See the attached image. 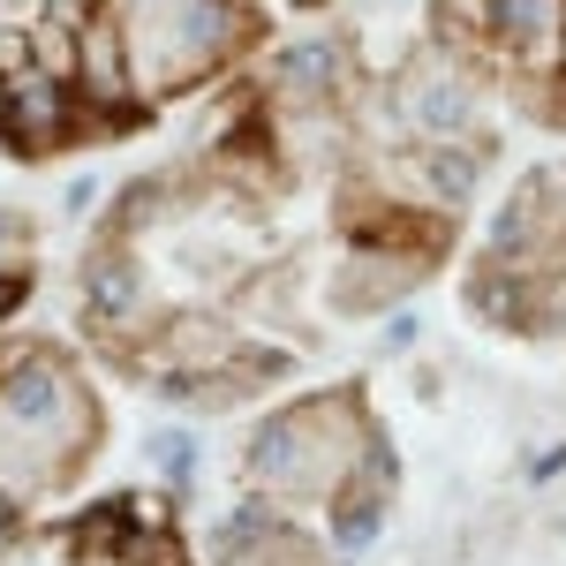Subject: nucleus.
Segmentation results:
<instances>
[{
	"label": "nucleus",
	"mask_w": 566,
	"mask_h": 566,
	"mask_svg": "<svg viewBox=\"0 0 566 566\" xmlns=\"http://www.w3.org/2000/svg\"><path fill=\"white\" fill-rule=\"evenodd\" d=\"M98 392L61 348H23L0 363V506L31 514L61 499L98 453Z\"/></svg>",
	"instance_id": "obj_1"
},
{
	"label": "nucleus",
	"mask_w": 566,
	"mask_h": 566,
	"mask_svg": "<svg viewBox=\"0 0 566 566\" xmlns=\"http://www.w3.org/2000/svg\"><path fill=\"white\" fill-rule=\"evenodd\" d=\"M378 416H370V392L363 386H325V392H295L250 431V453H242V476L250 491L280 499L287 514H325L355 476L363 461L378 453Z\"/></svg>",
	"instance_id": "obj_2"
},
{
	"label": "nucleus",
	"mask_w": 566,
	"mask_h": 566,
	"mask_svg": "<svg viewBox=\"0 0 566 566\" xmlns=\"http://www.w3.org/2000/svg\"><path fill=\"white\" fill-rule=\"evenodd\" d=\"M114 8H122V39H129L144 106L219 84L264 39L258 0H114Z\"/></svg>",
	"instance_id": "obj_3"
},
{
	"label": "nucleus",
	"mask_w": 566,
	"mask_h": 566,
	"mask_svg": "<svg viewBox=\"0 0 566 566\" xmlns=\"http://www.w3.org/2000/svg\"><path fill=\"white\" fill-rule=\"evenodd\" d=\"M392 106H400V129L408 144H461L483 136V61H469L461 45H416L400 69H392Z\"/></svg>",
	"instance_id": "obj_4"
},
{
	"label": "nucleus",
	"mask_w": 566,
	"mask_h": 566,
	"mask_svg": "<svg viewBox=\"0 0 566 566\" xmlns=\"http://www.w3.org/2000/svg\"><path fill=\"white\" fill-rule=\"evenodd\" d=\"M76 98H84L91 136H114L144 114L136 69H129V39H122V8H114V0H84V23H76Z\"/></svg>",
	"instance_id": "obj_5"
},
{
	"label": "nucleus",
	"mask_w": 566,
	"mask_h": 566,
	"mask_svg": "<svg viewBox=\"0 0 566 566\" xmlns=\"http://www.w3.org/2000/svg\"><path fill=\"white\" fill-rule=\"evenodd\" d=\"M76 303H84V325L98 340H136L144 317H151V264H144V242L129 234H98L76 264Z\"/></svg>",
	"instance_id": "obj_6"
},
{
	"label": "nucleus",
	"mask_w": 566,
	"mask_h": 566,
	"mask_svg": "<svg viewBox=\"0 0 566 566\" xmlns=\"http://www.w3.org/2000/svg\"><path fill=\"white\" fill-rule=\"evenodd\" d=\"M122 355H129V370L151 392H167V386H181V378H205L219 363H234V355H242V333H234V317H219V310H175V317L144 325L136 340H122Z\"/></svg>",
	"instance_id": "obj_7"
},
{
	"label": "nucleus",
	"mask_w": 566,
	"mask_h": 566,
	"mask_svg": "<svg viewBox=\"0 0 566 566\" xmlns=\"http://www.w3.org/2000/svg\"><path fill=\"white\" fill-rule=\"evenodd\" d=\"M566 45V0H483V61L506 84H552Z\"/></svg>",
	"instance_id": "obj_8"
},
{
	"label": "nucleus",
	"mask_w": 566,
	"mask_h": 566,
	"mask_svg": "<svg viewBox=\"0 0 566 566\" xmlns=\"http://www.w3.org/2000/svg\"><path fill=\"white\" fill-rule=\"evenodd\" d=\"M355 45L340 31H303V39L272 45L264 61V98L272 106H348L355 98Z\"/></svg>",
	"instance_id": "obj_9"
},
{
	"label": "nucleus",
	"mask_w": 566,
	"mask_h": 566,
	"mask_svg": "<svg viewBox=\"0 0 566 566\" xmlns=\"http://www.w3.org/2000/svg\"><path fill=\"white\" fill-rule=\"evenodd\" d=\"M69 136H84V98L69 76H45V69H15L8 76V122H0V144L15 151H61Z\"/></svg>",
	"instance_id": "obj_10"
},
{
	"label": "nucleus",
	"mask_w": 566,
	"mask_h": 566,
	"mask_svg": "<svg viewBox=\"0 0 566 566\" xmlns=\"http://www.w3.org/2000/svg\"><path fill=\"white\" fill-rule=\"evenodd\" d=\"M392 483H400V461H392V446H378L370 461H363V476L325 506V552L348 566L363 559L378 536H386V514H392Z\"/></svg>",
	"instance_id": "obj_11"
},
{
	"label": "nucleus",
	"mask_w": 566,
	"mask_h": 566,
	"mask_svg": "<svg viewBox=\"0 0 566 566\" xmlns=\"http://www.w3.org/2000/svg\"><path fill=\"white\" fill-rule=\"evenodd\" d=\"M272 522H287V506L280 499H264V491H250V499H234L227 514L212 522V536H205V552H197V566H234L250 544H258Z\"/></svg>",
	"instance_id": "obj_12"
},
{
	"label": "nucleus",
	"mask_w": 566,
	"mask_h": 566,
	"mask_svg": "<svg viewBox=\"0 0 566 566\" xmlns=\"http://www.w3.org/2000/svg\"><path fill=\"white\" fill-rule=\"evenodd\" d=\"M144 469L167 483V491H189L197 469H205V431H189V423H151V431H144Z\"/></svg>",
	"instance_id": "obj_13"
},
{
	"label": "nucleus",
	"mask_w": 566,
	"mask_h": 566,
	"mask_svg": "<svg viewBox=\"0 0 566 566\" xmlns=\"http://www.w3.org/2000/svg\"><path fill=\"white\" fill-rule=\"evenodd\" d=\"M234 566H340V559L325 552V536H310V528L287 514V522L264 528V536H258V544H250V552H242Z\"/></svg>",
	"instance_id": "obj_14"
},
{
	"label": "nucleus",
	"mask_w": 566,
	"mask_h": 566,
	"mask_svg": "<svg viewBox=\"0 0 566 566\" xmlns=\"http://www.w3.org/2000/svg\"><path fill=\"white\" fill-rule=\"evenodd\" d=\"M416 348H423V310L392 303L386 317H378V355H386V363H400V355H416Z\"/></svg>",
	"instance_id": "obj_15"
},
{
	"label": "nucleus",
	"mask_w": 566,
	"mask_h": 566,
	"mask_svg": "<svg viewBox=\"0 0 566 566\" xmlns=\"http://www.w3.org/2000/svg\"><path fill=\"white\" fill-rule=\"evenodd\" d=\"M31 287H39V280H31V264H0V325L31 303Z\"/></svg>",
	"instance_id": "obj_16"
},
{
	"label": "nucleus",
	"mask_w": 566,
	"mask_h": 566,
	"mask_svg": "<svg viewBox=\"0 0 566 566\" xmlns=\"http://www.w3.org/2000/svg\"><path fill=\"white\" fill-rule=\"evenodd\" d=\"M98 197H106V181H98V175H76L69 189H61V212H69V219H91V212H98Z\"/></svg>",
	"instance_id": "obj_17"
},
{
	"label": "nucleus",
	"mask_w": 566,
	"mask_h": 566,
	"mask_svg": "<svg viewBox=\"0 0 566 566\" xmlns=\"http://www.w3.org/2000/svg\"><path fill=\"white\" fill-rule=\"evenodd\" d=\"M23 250H31V219L0 205V264H23Z\"/></svg>",
	"instance_id": "obj_18"
},
{
	"label": "nucleus",
	"mask_w": 566,
	"mask_h": 566,
	"mask_svg": "<svg viewBox=\"0 0 566 566\" xmlns=\"http://www.w3.org/2000/svg\"><path fill=\"white\" fill-rule=\"evenodd\" d=\"M522 476L536 483V491H544V483H559V476H566V438H552L544 453H528V469H522Z\"/></svg>",
	"instance_id": "obj_19"
},
{
	"label": "nucleus",
	"mask_w": 566,
	"mask_h": 566,
	"mask_svg": "<svg viewBox=\"0 0 566 566\" xmlns=\"http://www.w3.org/2000/svg\"><path fill=\"white\" fill-rule=\"evenodd\" d=\"M552 122L566 129V76H552Z\"/></svg>",
	"instance_id": "obj_20"
},
{
	"label": "nucleus",
	"mask_w": 566,
	"mask_h": 566,
	"mask_svg": "<svg viewBox=\"0 0 566 566\" xmlns=\"http://www.w3.org/2000/svg\"><path fill=\"white\" fill-rule=\"evenodd\" d=\"M559 536H566V522H559Z\"/></svg>",
	"instance_id": "obj_21"
}]
</instances>
